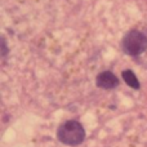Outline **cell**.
<instances>
[{
    "mask_svg": "<svg viewBox=\"0 0 147 147\" xmlns=\"http://www.w3.org/2000/svg\"><path fill=\"white\" fill-rule=\"evenodd\" d=\"M123 49L129 56H140L147 49V36L141 31H130L123 39Z\"/></svg>",
    "mask_w": 147,
    "mask_h": 147,
    "instance_id": "cell-2",
    "label": "cell"
},
{
    "mask_svg": "<svg viewBox=\"0 0 147 147\" xmlns=\"http://www.w3.org/2000/svg\"><path fill=\"white\" fill-rule=\"evenodd\" d=\"M121 75H123L124 81L130 86V88H133V89L140 88V81H138L137 76L134 75V72L133 71H130V70H125V71L121 72Z\"/></svg>",
    "mask_w": 147,
    "mask_h": 147,
    "instance_id": "cell-4",
    "label": "cell"
},
{
    "mask_svg": "<svg viewBox=\"0 0 147 147\" xmlns=\"http://www.w3.org/2000/svg\"><path fill=\"white\" fill-rule=\"evenodd\" d=\"M96 83L99 88L112 89V88H115V86H117L119 80H117V78L111 71H103L97 76Z\"/></svg>",
    "mask_w": 147,
    "mask_h": 147,
    "instance_id": "cell-3",
    "label": "cell"
},
{
    "mask_svg": "<svg viewBox=\"0 0 147 147\" xmlns=\"http://www.w3.org/2000/svg\"><path fill=\"white\" fill-rule=\"evenodd\" d=\"M57 138L59 142L69 146H78L85 138V130L80 123L69 120L63 123L57 130Z\"/></svg>",
    "mask_w": 147,
    "mask_h": 147,
    "instance_id": "cell-1",
    "label": "cell"
}]
</instances>
